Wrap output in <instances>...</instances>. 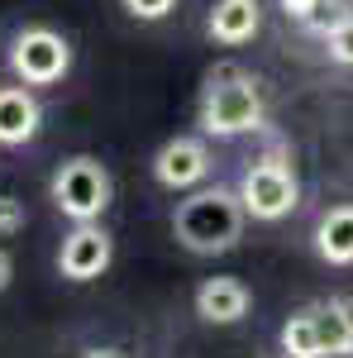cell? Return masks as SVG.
<instances>
[{
  "label": "cell",
  "mask_w": 353,
  "mask_h": 358,
  "mask_svg": "<svg viewBox=\"0 0 353 358\" xmlns=\"http://www.w3.org/2000/svg\"><path fill=\"white\" fill-rule=\"evenodd\" d=\"M320 43H325V57L334 67H353V15H334L329 24L315 29Z\"/></svg>",
  "instance_id": "4fadbf2b"
},
{
  "label": "cell",
  "mask_w": 353,
  "mask_h": 358,
  "mask_svg": "<svg viewBox=\"0 0 353 358\" xmlns=\"http://www.w3.org/2000/svg\"><path fill=\"white\" fill-rule=\"evenodd\" d=\"M315 253L329 268H353V201L329 206L315 220Z\"/></svg>",
  "instance_id": "7c38bea8"
},
{
  "label": "cell",
  "mask_w": 353,
  "mask_h": 358,
  "mask_svg": "<svg viewBox=\"0 0 353 358\" xmlns=\"http://www.w3.org/2000/svg\"><path fill=\"white\" fill-rule=\"evenodd\" d=\"M43 129V106L34 86H0V148H24Z\"/></svg>",
  "instance_id": "30bf717a"
},
{
  "label": "cell",
  "mask_w": 353,
  "mask_h": 358,
  "mask_svg": "<svg viewBox=\"0 0 353 358\" xmlns=\"http://www.w3.org/2000/svg\"><path fill=\"white\" fill-rule=\"evenodd\" d=\"M277 5H282V15H287V20H296V24L310 29V34H315L320 10H325V0H277Z\"/></svg>",
  "instance_id": "5bb4252c"
},
{
  "label": "cell",
  "mask_w": 353,
  "mask_h": 358,
  "mask_svg": "<svg viewBox=\"0 0 353 358\" xmlns=\"http://www.w3.org/2000/svg\"><path fill=\"white\" fill-rule=\"evenodd\" d=\"M115 263V239L101 220H82L72 224L57 244V273L67 282H96Z\"/></svg>",
  "instance_id": "ba28073f"
},
{
  "label": "cell",
  "mask_w": 353,
  "mask_h": 358,
  "mask_svg": "<svg viewBox=\"0 0 353 358\" xmlns=\"http://www.w3.org/2000/svg\"><path fill=\"white\" fill-rule=\"evenodd\" d=\"M29 224V210H24V201H15V196H5L0 192V239H10V234H20Z\"/></svg>",
  "instance_id": "9a60e30c"
},
{
  "label": "cell",
  "mask_w": 353,
  "mask_h": 358,
  "mask_svg": "<svg viewBox=\"0 0 353 358\" xmlns=\"http://www.w3.org/2000/svg\"><path fill=\"white\" fill-rule=\"evenodd\" d=\"M153 182L167 192H191V187H206L210 172H215V153L201 134H177L167 138L163 148L153 153Z\"/></svg>",
  "instance_id": "52a82bcc"
},
{
  "label": "cell",
  "mask_w": 353,
  "mask_h": 358,
  "mask_svg": "<svg viewBox=\"0 0 353 358\" xmlns=\"http://www.w3.org/2000/svg\"><path fill=\"white\" fill-rule=\"evenodd\" d=\"M244 224H248V210L239 201V192L191 187L187 201H177V210H172V239L196 258H215V253H229L244 239Z\"/></svg>",
  "instance_id": "6da1fadb"
},
{
  "label": "cell",
  "mask_w": 353,
  "mask_h": 358,
  "mask_svg": "<svg viewBox=\"0 0 353 358\" xmlns=\"http://www.w3.org/2000/svg\"><path fill=\"white\" fill-rule=\"evenodd\" d=\"M258 29H263V5L258 0H215L210 15H206V34L219 48H244V43L258 38Z\"/></svg>",
  "instance_id": "8fae6325"
},
{
  "label": "cell",
  "mask_w": 353,
  "mask_h": 358,
  "mask_svg": "<svg viewBox=\"0 0 353 358\" xmlns=\"http://www.w3.org/2000/svg\"><path fill=\"white\" fill-rule=\"evenodd\" d=\"M10 282H15V258L10 248H0V292H10Z\"/></svg>",
  "instance_id": "e0dca14e"
},
{
  "label": "cell",
  "mask_w": 353,
  "mask_h": 358,
  "mask_svg": "<svg viewBox=\"0 0 353 358\" xmlns=\"http://www.w3.org/2000/svg\"><path fill=\"white\" fill-rule=\"evenodd\" d=\"M268 120V101L258 77H248L244 67H219L206 77V91L196 101V124L206 138H239L263 129Z\"/></svg>",
  "instance_id": "7a4b0ae2"
},
{
  "label": "cell",
  "mask_w": 353,
  "mask_h": 358,
  "mask_svg": "<svg viewBox=\"0 0 353 358\" xmlns=\"http://www.w3.org/2000/svg\"><path fill=\"white\" fill-rule=\"evenodd\" d=\"M48 196H53L57 215H67L72 224L82 220H101L115 201V182H110V167L91 153H77L53 172L48 182Z\"/></svg>",
  "instance_id": "5b68a950"
},
{
  "label": "cell",
  "mask_w": 353,
  "mask_h": 358,
  "mask_svg": "<svg viewBox=\"0 0 353 358\" xmlns=\"http://www.w3.org/2000/svg\"><path fill=\"white\" fill-rule=\"evenodd\" d=\"M134 20H143V24H158V20H167L172 10H177V0H120Z\"/></svg>",
  "instance_id": "2e32d148"
},
{
  "label": "cell",
  "mask_w": 353,
  "mask_h": 358,
  "mask_svg": "<svg viewBox=\"0 0 353 358\" xmlns=\"http://www.w3.org/2000/svg\"><path fill=\"white\" fill-rule=\"evenodd\" d=\"M10 72L24 86H57L72 72V43L53 24H24L10 38Z\"/></svg>",
  "instance_id": "8992f818"
},
{
  "label": "cell",
  "mask_w": 353,
  "mask_h": 358,
  "mask_svg": "<svg viewBox=\"0 0 353 358\" xmlns=\"http://www.w3.org/2000/svg\"><path fill=\"white\" fill-rule=\"evenodd\" d=\"M253 310V292L244 277H206L196 287V315L206 325H239Z\"/></svg>",
  "instance_id": "9c48e42d"
},
{
  "label": "cell",
  "mask_w": 353,
  "mask_h": 358,
  "mask_svg": "<svg viewBox=\"0 0 353 358\" xmlns=\"http://www.w3.org/2000/svg\"><path fill=\"white\" fill-rule=\"evenodd\" d=\"M86 358H124V354H115V349H91Z\"/></svg>",
  "instance_id": "ac0fdd59"
},
{
  "label": "cell",
  "mask_w": 353,
  "mask_h": 358,
  "mask_svg": "<svg viewBox=\"0 0 353 358\" xmlns=\"http://www.w3.org/2000/svg\"><path fill=\"white\" fill-rule=\"evenodd\" d=\"M239 201H244L248 220L258 224H277L287 220L291 210L301 206V177H296V163L282 153V148H272L263 158H253L244 167V177H239Z\"/></svg>",
  "instance_id": "277c9868"
},
{
  "label": "cell",
  "mask_w": 353,
  "mask_h": 358,
  "mask_svg": "<svg viewBox=\"0 0 353 358\" xmlns=\"http://www.w3.org/2000/svg\"><path fill=\"white\" fill-rule=\"evenodd\" d=\"M277 344L287 358H353V306L344 296L301 306L287 315Z\"/></svg>",
  "instance_id": "3957f363"
}]
</instances>
